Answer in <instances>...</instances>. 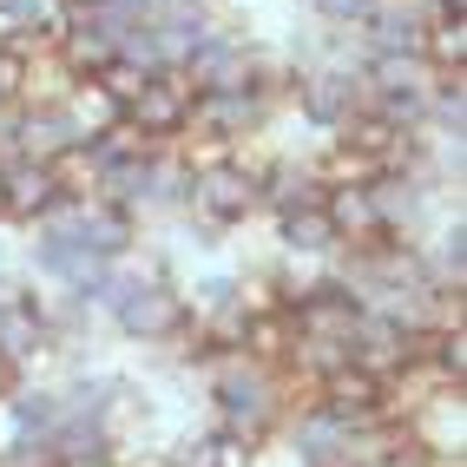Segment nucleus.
Wrapping results in <instances>:
<instances>
[{
  "label": "nucleus",
  "mask_w": 467,
  "mask_h": 467,
  "mask_svg": "<svg viewBox=\"0 0 467 467\" xmlns=\"http://www.w3.org/2000/svg\"><path fill=\"white\" fill-rule=\"evenodd\" d=\"M270 224H276V251L296 257V264H329V257L342 251V237H336V224H329V211H323V204L276 211Z\"/></svg>",
  "instance_id": "nucleus-10"
},
{
  "label": "nucleus",
  "mask_w": 467,
  "mask_h": 467,
  "mask_svg": "<svg viewBox=\"0 0 467 467\" xmlns=\"http://www.w3.org/2000/svg\"><path fill=\"white\" fill-rule=\"evenodd\" d=\"M184 309H192V323L231 317V309H244V276L237 270H211V276H198V284H184Z\"/></svg>",
  "instance_id": "nucleus-12"
},
{
  "label": "nucleus",
  "mask_w": 467,
  "mask_h": 467,
  "mask_svg": "<svg viewBox=\"0 0 467 467\" xmlns=\"http://www.w3.org/2000/svg\"><path fill=\"white\" fill-rule=\"evenodd\" d=\"M59 467H132V461L112 448V454H86V461H59Z\"/></svg>",
  "instance_id": "nucleus-18"
},
{
  "label": "nucleus",
  "mask_w": 467,
  "mask_h": 467,
  "mask_svg": "<svg viewBox=\"0 0 467 467\" xmlns=\"http://www.w3.org/2000/svg\"><path fill=\"white\" fill-rule=\"evenodd\" d=\"M309 165L323 171V184H376V178H389V159L356 151V145H342V139H329L323 159H309Z\"/></svg>",
  "instance_id": "nucleus-14"
},
{
  "label": "nucleus",
  "mask_w": 467,
  "mask_h": 467,
  "mask_svg": "<svg viewBox=\"0 0 467 467\" xmlns=\"http://www.w3.org/2000/svg\"><path fill=\"white\" fill-rule=\"evenodd\" d=\"M428 257H434V270H441L448 284H467V224H461V211L448 217L441 231H434V244H428Z\"/></svg>",
  "instance_id": "nucleus-15"
},
{
  "label": "nucleus",
  "mask_w": 467,
  "mask_h": 467,
  "mask_svg": "<svg viewBox=\"0 0 467 467\" xmlns=\"http://www.w3.org/2000/svg\"><path fill=\"white\" fill-rule=\"evenodd\" d=\"M276 441H284V454H290L296 467H342L349 421L329 415L323 401H296V409L284 415V428H276Z\"/></svg>",
  "instance_id": "nucleus-8"
},
{
  "label": "nucleus",
  "mask_w": 467,
  "mask_h": 467,
  "mask_svg": "<svg viewBox=\"0 0 467 467\" xmlns=\"http://www.w3.org/2000/svg\"><path fill=\"white\" fill-rule=\"evenodd\" d=\"M192 79H184L178 67H159V73H145V86L132 92V106H126V126L145 132V139H178L184 132V119H192Z\"/></svg>",
  "instance_id": "nucleus-7"
},
{
  "label": "nucleus",
  "mask_w": 467,
  "mask_h": 467,
  "mask_svg": "<svg viewBox=\"0 0 467 467\" xmlns=\"http://www.w3.org/2000/svg\"><path fill=\"white\" fill-rule=\"evenodd\" d=\"M106 323L126 336V342H139V349H171V342L192 329L184 284L165 270V257H151V251L119 257L112 296H106Z\"/></svg>",
  "instance_id": "nucleus-1"
},
{
  "label": "nucleus",
  "mask_w": 467,
  "mask_h": 467,
  "mask_svg": "<svg viewBox=\"0 0 467 467\" xmlns=\"http://www.w3.org/2000/svg\"><path fill=\"white\" fill-rule=\"evenodd\" d=\"M290 106H296L303 126H317L323 139H336L368 106V79H362L356 59H303L296 79H290Z\"/></svg>",
  "instance_id": "nucleus-3"
},
{
  "label": "nucleus",
  "mask_w": 467,
  "mask_h": 467,
  "mask_svg": "<svg viewBox=\"0 0 467 467\" xmlns=\"http://www.w3.org/2000/svg\"><path fill=\"white\" fill-rule=\"evenodd\" d=\"M329 198V184L323 171L309 165V159H284V151H270V159L257 165V211H303V204H323Z\"/></svg>",
  "instance_id": "nucleus-9"
},
{
  "label": "nucleus",
  "mask_w": 467,
  "mask_h": 467,
  "mask_svg": "<svg viewBox=\"0 0 467 467\" xmlns=\"http://www.w3.org/2000/svg\"><path fill=\"white\" fill-rule=\"evenodd\" d=\"M276 99L264 92H192V119H184V132H211V139H231V145H251L276 126Z\"/></svg>",
  "instance_id": "nucleus-5"
},
{
  "label": "nucleus",
  "mask_w": 467,
  "mask_h": 467,
  "mask_svg": "<svg viewBox=\"0 0 467 467\" xmlns=\"http://www.w3.org/2000/svg\"><path fill=\"white\" fill-rule=\"evenodd\" d=\"M204 382H211V421H217V428L244 434L251 448L276 441V428H284V415H290V382H284V368H270V362H257V356L231 349Z\"/></svg>",
  "instance_id": "nucleus-2"
},
{
  "label": "nucleus",
  "mask_w": 467,
  "mask_h": 467,
  "mask_svg": "<svg viewBox=\"0 0 467 467\" xmlns=\"http://www.w3.org/2000/svg\"><path fill=\"white\" fill-rule=\"evenodd\" d=\"M428 73H467V14H434L421 34Z\"/></svg>",
  "instance_id": "nucleus-13"
},
{
  "label": "nucleus",
  "mask_w": 467,
  "mask_h": 467,
  "mask_svg": "<svg viewBox=\"0 0 467 467\" xmlns=\"http://www.w3.org/2000/svg\"><path fill=\"white\" fill-rule=\"evenodd\" d=\"M59 204H67V184H59V171H53L47 159H14V165H0V224L34 231V224H47Z\"/></svg>",
  "instance_id": "nucleus-6"
},
{
  "label": "nucleus",
  "mask_w": 467,
  "mask_h": 467,
  "mask_svg": "<svg viewBox=\"0 0 467 467\" xmlns=\"http://www.w3.org/2000/svg\"><path fill=\"white\" fill-rule=\"evenodd\" d=\"M0 26H40L59 40V0H0Z\"/></svg>",
  "instance_id": "nucleus-16"
},
{
  "label": "nucleus",
  "mask_w": 467,
  "mask_h": 467,
  "mask_svg": "<svg viewBox=\"0 0 467 467\" xmlns=\"http://www.w3.org/2000/svg\"><path fill=\"white\" fill-rule=\"evenodd\" d=\"M165 467H257V448L231 428H211V434H192L165 454Z\"/></svg>",
  "instance_id": "nucleus-11"
},
{
  "label": "nucleus",
  "mask_w": 467,
  "mask_h": 467,
  "mask_svg": "<svg viewBox=\"0 0 467 467\" xmlns=\"http://www.w3.org/2000/svg\"><path fill=\"white\" fill-rule=\"evenodd\" d=\"M159 7H217V0H159Z\"/></svg>",
  "instance_id": "nucleus-19"
},
{
  "label": "nucleus",
  "mask_w": 467,
  "mask_h": 467,
  "mask_svg": "<svg viewBox=\"0 0 467 467\" xmlns=\"http://www.w3.org/2000/svg\"><path fill=\"white\" fill-rule=\"evenodd\" d=\"M184 217L204 231V244H217L224 231H244L257 211V178L251 165H211V171H192V192H184Z\"/></svg>",
  "instance_id": "nucleus-4"
},
{
  "label": "nucleus",
  "mask_w": 467,
  "mask_h": 467,
  "mask_svg": "<svg viewBox=\"0 0 467 467\" xmlns=\"http://www.w3.org/2000/svg\"><path fill=\"white\" fill-rule=\"evenodd\" d=\"M376 7H382V0H317V20L329 26V34H356Z\"/></svg>",
  "instance_id": "nucleus-17"
}]
</instances>
